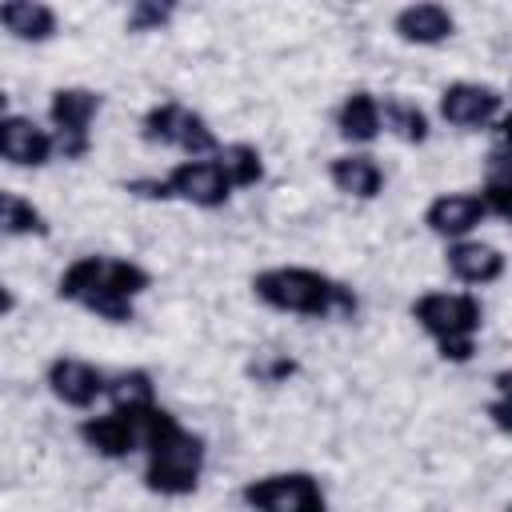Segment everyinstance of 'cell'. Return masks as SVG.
I'll list each match as a JSON object with an SVG mask.
<instances>
[{
    "label": "cell",
    "instance_id": "52a82bcc",
    "mask_svg": "<svg viewBox=\"0 0 512 512\" xmlns=\"http://www.w3.org/2000/svg\"><path fill=\"white\" fill-rule=\"evenodd\" d=\"M240 500L252 512H328V496L312 472H268L252 476L240 488Z\"/></svg>",
    "mask_w": 512,
    "mask_h": 512
},
{
    "label": "cell",
    "instance_id": "3957f363",
    "mask_svg": "<svg viewBox=\"0 0 512 512\" xmlns=\"http://www.w3.org/2000/svg\"><path fill=\"white\" fill-rule=\"evenodd\" d=\"M252 296L272 312L304 320H352L360 312V296L344 280L304 264H276L256 272Z\"/></svg>",
    "mask_w": 512,
    "mask_h": 512
},
{
    "label": "cell",
    "instance_id": "8fae6325",
    "mask_svg": "<svg viewBox=\"0 0 512 512\" xmlns=\"http://www.w3.org/2000/svg\"><path fill=\"white\" fill-rule=\"evenodd\" d=\"M488 220V204L480 188H460V192H440L424 204V228L440 236L444 244L468 240L480 224Z\"/></svg>",
    "mask_w": 512,
    "mask_h": 512
},
{
    "label": "cell",
    "instance_id": "ba28073f",
    "mask_svg": "<svg viewBox=\"0 0 512 512\" xmlns=\"http://www.w3.org/2000/svg\"><path fill=\"white\" fill-rule=\"evenodd\" d=\"M436 112L452 128L480 132V128L500 124V116H504V92L492 88V84H480V80H452V84L440 88Z\"/></svg>",
    "mask_w": 512,
    "mask_h": 512
},
{
    "label": "cell",
    "instance_id": "484cf974",
    "mask_svg": "<svg viewBox=\"0 0 512 512\" xmlns=\"http://www.w3.org/2000/svg\"><path fill=\"white\" fill-rule=\"evenodd\" d=\"M484 416L492 420V428H496V432L512 436V404H508V400L492 396V400H488V408H484Z\"/></svg>",
    "mask_w": 512,
    "mask_h": 512
},
{
    "label": "cell",
    "instance_id": "ffe728a7",
    "mask_svg": "<svg viewBox=\"0 0 512 512\" xmlns=\"http://www.w3.org/2000/svg\"><path fill=\"white\" fill-rule=\"evenodd\" d=\"M108 404L120 412H144L156 400V380L148 368H120L108 376Z\"/></svg>",
    "mask_w": 512,
    "mask_h": 512
},
{
    "label": "cell",
    "instance_id": "277c9868",
    "mask_svg": "<svg viewBox=\"0 0 512 512\" xmlns=\"http://www.w3.org/2000/svg\"><path fill=\"white\" fill-rule=\"evenodd\" d=\"M412 320L436 344L440 360L468 364L484 328V304L476 292H424L412 300Z\"/></svg>",
    "mask_w": 512,
    "mask_h": 512
},
{
    "label": "cell",
    "instance_id": "30bf717a",
    "mask_svg": "<svg viewBox=\"0 0 512 512\" xmlns=\"http://www.w3.org/2000/svg\"><path fill=\"white\" fill-rule=\"evenodd\" d=\"M44 388L64 408H96V400H108V372L96 368L84 356H52L44 364Z\"/></svg>",
    "mask_w": 512,
    "mask_h": 512
},
{
    "label": "cell",
    "instance_id": "5bb4252c",
    "mask_svg": "<svg viewBox=\"0 0 512 512\" xmlns=\"http://www.w3.org/2000/svg\"><path fill=\"white\" fill-rule=\"evenodd\" d=\"M444 268H448L452 280H460L468 288H484V284H496L508 272V256L496 244H484V240L468 236V240L444 244Z\"/></svg>",
    "mask_w": 512,
    "mask_h": 512
},
{
    "label": "cell",
    "instance_id": "5b68a950",
    "mask_svg": "<svg viewBox=\"0 0 512 512\" xmlns=\"http://www.w3.org/2000/svg\"><path fill=\"white\" fill-rule=\"evenodd\" d=\"M140 136L148 144H160V148H176L184 152V160H204V156H220V136L212 132V124L180 104V100H156L144 116H140Z\"/></svg>",
    "mask_w": 512,
    "mask_h": 512
},
{
    "label": "cell",
    "instance_id": "7a4b0ae2",
    "mask_svg": "<svg viewBox=\"0 0 512 512\" xmlns=\"http://www.w3.org/2000/svg\"><path fill=\"white\" fill-rule=\"evenodd\" d=\"M140 452H144V488L156 496H192L200 488L208 444L200 432L184 428L164 404L140 412Z\"/></svg>",
    "mask_w": 512,
    "mask_h": 512
},
{
    "label": "cell",
    "instance_id": "ac0fdd59",
    "mask_svg": "<svg viewBox=\"0 0 512 512\" xmlns=\"http://www.w3.org/2000/svg\"><path fill=\"white\" fill-rule=\"evenodd\" d=\"M336 132L344 144L360 148V144H372L380 132H384V112H380V96L368 92V88H356L340 100L336 108Z\"/></svg>",
    "mask_w": 512,
    "mask_h": 512
},
{
    "label": "cell",
    "instance_id": "4316f807",
    "mask_svg": "<svg viewBox=\"0 0 512 512\" xmlns=\"http://www.w3.org/2000/svg\"><path fill=\"white\" fill-rule=\"evenodd\" d=\"M492 392H496L500 400H508V404H512V368H504V372H496V376H492Z\"/></svg>",
    "mask_w": 512,
    "mask_h": 512
},
{
    "label": "cell",
    "instance_id": "9c48e42d",
    "mask_svg": "<svg viewBox=\"0 0 512 512\" xmlns=\"http://www.w3.org/2000/svg\"><path fill=\"white\" fill-rule=\"evenodd\" d=\"M164 184H168V196H172V200H184V204L204 208V212L224 208V204L232 200V192H236L216 156H204V160H176V164L164 172Z\"/></svg>",
    "mask_w": 512,
    "mask_h": 512
},
{
    "label": "cell",
    "instance_id": "cb8c5ba5",
    "mask_svg": "<svg viewBox=\"0 0 512 512\" xmlns=\"http://www.w3.org/2000/svg\"><path fill=\"white\" fill-rule=\"evenodd\" d=\"M172 16H176V4H168V0H136L124 16V32H132V36L164 32L172 24Z\"/></svg>",
    "mask_w": 512,
    "mask_h": 512
},
{
    "label": "cell",
    "instance_id": "e0dca14e",
    "mask_svg": "<svg viewBox=\"0 0 512 512\" xmlns=\"http://www.w3.org/2000/svg\"><path fill=\"white\" fill-rule=\"evenodd\" d=\"M0 28L20 44H48L60 32V16L44 0H4L0 4Z\"/></svg>",
    "mask_w": 512,
    "mask_h": 512
},
{
    "label": "cell",
    "instance_id": "4fadbf2b",
    "mask_svg": "<svg viewBox=\"0 0 512 512\" xmlns=\"http://www.w3.org/2000/svg\"><path fill=\"white\" fill-rule=\"evenodd\" d=\"M76 436L88 452L104 456V460H128L132 452H140V412H120L108 408L100 416H84L76 424Z\"/></svg>",
    "mask_w": 512,
    "mask_h": 512
},
{
    "label": "cell",
    "instance_id": "f546056e",
    "mask_svg": "<svg viewBox=\"0 0 512 512\" xmlns=\"http://www.w3.org/2000/svg\"><path fill=\"white\" fill-rule=\"evenodd\" d=\"M508 512H512V504H508Z\"/></svg>",
    "mask_w": 512,
    "mask_h": 512
},
{
    "label": "cell",
    "instance_id": "8992f818",
    "mask_svg": "<svg viewBox=\"0 0 512 512\" xmlns=\"http://www.w3.org/2000/svg\"><path fill=\"white\" fill-rule=\"evenodd\" d=\"M104 108V92L84 88V84H64L52 88L48 96V124L56 136V148L64 160H80L92 148V120Z\"/></svg>",
    "mask_w": 512,
    "mask_h": 512
},
{
    "label": "cell",
    "instance_id": "d4e9b609",
    "mask_svg": "<svg viewBox=\"0 0 512 512\" xmlns=\"http://www.w3.org/2000/svg\"><path fill=\"white\" fill-rule=\"evenodd\" d=\"M296 372H300V364H296L288 352H260V356L248 364V376H252L256 384H288Z\"/></svg>",
    "mask_w": 512,
    "mask_h": 512
},
{
    "label": "cell",
    "instance_id": "83f0119b",
    "mask_svg": "<svg viewBox=\"0 0 512 512\" xmlns=\"http://www.w3.org/2000/svg\"><path fill=\"white\" fill-rule=\"evenodd\" d=\"M496 132H500V148H504L500 156H508V160H512V112H504V116H500Z\"/></svg>",
    "mask_w": 512,
    "mask_h": 512
},
{
    "label": "cell",
    "instance_id": "44dd1931",
    "mask_svg": "<svg viewBox=\"0 0 512 512\" xmlns=\"http://www.w3.org/2000/svg\"><path fill=\"white\" fill-rule=\"evenodd\" d=\"M0 228H4V236H48L52 232V224H48V216L28 200V196H20V192H12V188H4L0 192Z\"/></svg>",
    "mask_w": 512,
    "mask_h": 512
},
{
    "label": "cell",
    "instance_id": "603a6c76",
    "mask_svg": "<svg viewBox=\"0 0 512 512\" xmlns=\"http://www.w3.org/2000/svg\"><path fill=\"white\" fill-rule=\"evenodd\" d=\"M480 192H484L488 216H500L504 224H512V160L508 156H492V172Z\"/></svg>",
    "mask_w": 512,
    "mask_h": 512
},
{
    "label": "cell",
    "instance_id": "7c38bea8",
    "mask_svg": "<svg viewBox=\"0 0 512 512\" xmlns=\"http://www.w3.org/2000/svg\"><path fill=\"white\" fill-rule=\"evenodd\" d=\"M0 156L12 168H44L60 156L52 128H40L24 112H4L0 116Z\"/></svg>",
    "mask_w": 512,
    "mask_h": 512
},
{
    "label": "cell",
    "instance_id": "f1b7e54d",
    "mask_svg": "<svg viewBox=\"0 0 512 512\" xmlns=\"http://www.w3.org/2000/svg\"><path fill=\"white\" fill-rule=\"evenodd\" d=\"M0 312H4V316H12V312H16V292H12L8 284L0 288Z\"/></svg>",
    "mask_w": 512,
    "mask_h": 512
},
{
    "label": "cell",
    "instance_id": "9a60e30c",
    "mask_svg": "<svg viewBox=\"0 0 512 512\" xmlns=\"http://www.w3.org/2000/svg\"><path fill=\"white\" fill-rule=\"evenodd\" d=\"M392 32L396 40L404 44H416V48H436L444 40L456 36V16L444 8V4H404L396 16H392Z\"/></svg>",
    "mask_w": 512,
    "mask_h": 512
},
{
    "label": "cell",
    "instance_id": "2e32d148",
    "mask_svg": "<svg viewBox=\"0 0 512 512\" xmlns=\"http://www.w3.org/2000/svg\"><path fill=\"white\" fill-rule=\"evenodd\" d=\"M328 180L340 196H352V200H376L384 192V164L372 156V152H340L328 160Z\"/></svg>",
    "mask_w": 512,
    "mask_h": 512
},
{
    "label": "cell",
    "instance_id": "d6986e66",
    "mask_svg": "<svg viewBox=\"0 0 512 512\" xmlns=\"http://www.w3.org/2000/svg\"><path fill=\"white\" fill-rule=\"evenodd\" d=\"M380 112H384V132H392L400 144H424V140L432 136L428 112H424L416 100L400 96V92L384 96V100H380Z\"/></svg>",
    "mask_w": 512,
    "mask_h": 512
},
{
    "label": "cell",
    "instance_id": "7402d4cb",
    "mask_svg": "<svg viewBox=\"0 0 512 512\" xmlns=\"http://www.w3.org/2000/svg\"><path fill=\"white\" fill-rule=\"evenodd\" d=\"M216 160H220V168L228 172L232 188H256V184L264 180V156H260V148L248 144V140L224 144Z\"/></svg>",
    "mask_w": 512,
    "mask_h": 512
},
{
    "label": "cell",
    "instance_id": "6da1fadb",
    "mask_svg": "<svg viewBox=\"0 0 512 512\" xmlns=\"http://www.w3.org/2000/svg\"><path fill=\"white\" fill-rule=\"evenodd\" d=\"M152 288V272L128 256H104L88 252L76 256L60 280H56V300L76 304L92 312L96 320L108 324H132L136 320V300Z\"/></svg>",
    "mask_w": 512,
    "mask_h": 512
}]
</instances>
